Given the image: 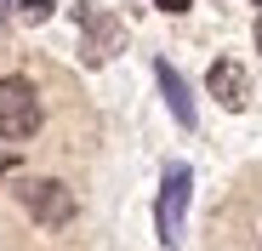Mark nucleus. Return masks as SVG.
I'll return each instance as SVG.
<instances>
[{
    "label": "nucleus",
    "instance_id": "nucleus-1",
    "mask_svg": "<svg viewBox=\"0 0 262 251\" xmlns=\"http://www.w3.org/2000/svg\"><path fill=\"white\" fill-rule=\"evenodd\" d=\"M34 132H40V92L29 86L23 74H6V80H0V137L23 143Z\"/></svg>",
    "mask_w": 262,
    "mask_h": 251
},
{
    "label": "nucleus",
    "instance_id": "nucleus-2",
    "mask_svg": "<svg viewBox=\"0 0 262 251\" xmlns=\"http://www.w3.org/2000/svg\"><path fill=\"white\" fill-rule=\"evenodd\" d=\"M188 200H194V172H188V165H171V172H165V183H160V200H154V228H160V245H183Z\"/></svg>",
    "mask_w": 262,
    "mask_h": 251
},
{
    "label": "nucleus",
    "instance_id": "nucleus-3",
    "mask_svg": "<svg viewBox=\"0 0 262 251\" xmlns=\"http://www.w3.org/2000/svg\"><path fill=\"white\" fill-rule=\"evenodd\" d=\"M74 23H80V57L92 63V69L125 52V23L108 17L103 6H74Z\"/></svg>",
    "mask_w": 262,
    "mask_h": 251
},
{
    "label": "nucleus",
    "instance_id": "nucleus-4",
    "mask_svg": "<svg viewBox=\"0 0 262 251\" xmlns=\"http://www.w3.org/2000/svg\"><path fill=\"white\" fill-rule=\"evenodd\" d=\"M17 200H23V212H29L40 228L74 223V194H69V183H57V177H23V183H17Z\"/></svg>",
    "mask_w": 262,
    "mask_h": 251
},
{
    "label": "nucleus",
    "instance_id": "nucleus-5",
    "mask_svg": "<svg viewBox=\"0 0 262 251\" xmlns=\"http://www.w3.org/2000/svg\"><path fill=\"white\" fill-rule=\"evenodd\" d=\"M205 86H211V97L223 103V109H245V103H251V74H245V63H234V57H216L211 74H205Z\"/></svg>",
    "mask_w": 262,
    "mask_h": 251
},
{
    "label": "nucleus",
    "instance_id": "nucleus-6",
    "mask_svg": "<svg viewBox=\"0 0 262 251\" xmlns=\"http://www.w3.org/2000/svg\"><path fill=\"white\" fill-rule=\"evenodd\" d=\"M154 80H160V92H165V109H171V120L177 126H194V92H188V80L171 69L165 57L154 63Z\"/></svg>",
    "mask_w": 262,
    "mask_h": 251
},
{
    "label": "nucleus",
    "instance_id": "nucleus-7",
    "mask_svg": "<svg viewBox=\"0 0 262 251\" xmlns=\"http://www.w3.org/2000/svg\"><path fill=\"white\" fill-rule=\"evenodd\" d=\"M6 6H12L17 23H46L52 17V0H6Z\"/></svg>",
    "mask_w": 262,
    "mask_h": 251
},
{
    "label": "nucleus",
    "instance_id": "nucleus-8",
    "mask_svg": "<svg viewBox=\"0 0 262 251\" xmlns=\"http://www.w3.org/2000/svg\"><path fill=\"white\" fill-rule=\"evenodd\" d=\"M154 6H160V12H171V17H183V12L194 6V0H154Z\"/></svg>",
    "mask_w": 262,
    "mask_h": 251
},
{
    "label": "nucleus",
    "instance_id": "nucleus-9",
    "mask_svg": "<svg viewBox=\"0 0 262 251\" xmlns=\"http://www.w3.org/2000/svg\"><path fill=\"white\" fill-rule=\"evenodd\" d=\"M12 172H17V154H0V183H6Z\"/></svg>",
    "mask_w": 262,
    "mask_h": 251
},
{
    "label": "nucleus",
    "instance_id": "nucleus-10",
    "mask_svg": "<svg viewBox=\"0 0 262 251\" xmlns=\"http://www.w3.org/2000/svg\"><path fill=\"white\" fill-rule=\"evenodd\" d=\"M256 46H262V29H256Z\"/></svg>",
    "mask_w": 262,
    "mask_h": 251
},
{
    "label": "nucleus",
    "instance_id": "nucleus-11",
    "mask_svg": "<svg viewBox=\"0 0 262 251\" xmlns=\"http://www.w3.org/2000/svg\"><path fill=\"white\" fill-rule=\"evenodd\" d=\"M256 6H262V0H256Z\"/></svg>",
    "mask_w": 262,
    "mask_h": 251
}]
</instances>
